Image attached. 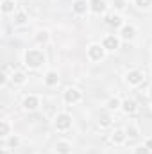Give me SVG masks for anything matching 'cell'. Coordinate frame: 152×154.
<instances>
[{
  "label": "cell",
  "mask_w": 152,
  "mask_h": 154,
  "mask_svg": "<svg viewBox=\"0 0 152 154\" xmlns=\"http://www.w3.org/2000/svg\"><path fill=\"white\" fill-rule=\"evenodd\" d=\"M23 61H25V66L29 68H39L45 63V54L39 48H31L23 54Z\"/></svg>",
  "instance_id": "1"
},
{
  "label": "cell",
  "mask_w": 152,
  "mask_h": 154,
  "mask_svg": "<svg viewBox=\"0 0 152 154\" xmlns=\"http://www.w3.org/2000/svg\"><path fill=\"white\" fill-rule=\"evenodd\" d=\"M54 125L57 131H66L72 127V116L68 113H59V115L54 118Z\"/></svg>",
  "instance_id": "2"
},
{
  "label": "cell",
  "mask_w": 152,
  "mask_h": 154,
  "mask_svg": "<svg viewBox=\"0 0 152 154\" xmlns=\"http://www.w3.org/2000/svg\"><path fill=\"white\" fill-rule=\"evenodd\" d=\"M104 56H106V48H104L102 45L93 43V45L88 47V57H90L91 61H102Z\"/></svg>",
  "instance_id": "3"
},
{
  "label": "cell",
  "mask_w": 152,
  "mask_h": 154,
  "mask_svg": "<svg viewBox=\"0 0 152 154\" xmlns=\"http://www.w3.org/2000/svg\"><path fill=\"white\" fill-rule=\"evenodd\" d=\"M82 99V95H81V91L77 90V88H68L66 91H65V102L66 104H77L79 100Z\"/></svg>",
  "instance_id": "4"
},
{
  "label": "cell",
  "mask_w": 152,
  "mask_h": 154,
  "mask_svg": "<svg viewBox=\"0 0 152 154\" xmlns=\"http://www.w3.org/2000/svg\"><path fill=\"white\" fill-rule=\"evenodd\" d=\"M125 81H127L131 86H138V84L143 82V72H140V70H131V72H127Z\"/></svg>",
  "instance_id": "5"
},
{
  "label": "cell",
  "mask_w": 152,
  "mask_h": 154,
  "mask_svg": "<svg viewBox=\"0 0 152 154\" xmlns=\"http://www.w3.org/2000/svg\"><path fill=\"white\" fill-rule=\"evenodd\" d=\"M102 47H104L106 50L113 52V50H116V48L120 47V41H118V38H116L114 34H109V36H106V38H104V41H102Z\"/></svg>",
  "instance_id": "6"
},
{
  "label": "cell",
  "mask_w": 152,
  "mask_h": 154,
  "mask_svg": "<svg viewBox=\"0 0 152 154\" xmlns=\"http://www.w3.org/2000/svg\"><path fill=\"white\" fill-rule=\"evenodd\" d=\"M90 9H91V13H95V14H102V13H106L108 4H106V0H91V2H90Z\"/></svg>",
  "instance_id": "7"
},
{
  "label": "cell",
  "mask_w": 152,
  "mask_h": 154,
  "mask_svg": "<svg viewBox=\"0 0 152 154\" xmlns=\"http://www.w3.org/2000/svg\"><path fill=\"white\" fill-rule=\"evenodd\" d=\"M134 36H136V27L134 25H123V27H120V38L122 39H134Z\"/></svg>",
  "instance_id": "8"
},
{
  "label": "cell",
  "mask_w": 152,
  "mask_h": 154,
  "mask_svg": "<svg viewBox=\"0 0 152 154\" xmlns=\"http://www.w3.org/2000/svg\"><path fill=\"white\" fill-rule=\"evenodd\" d=\"M38 106H39V99L36 95H27V97L23 99V108H25L27 111H34Z\"/></svg>",
  "instance_id": "9"
},
{
  "label": "cell",
  "mask_w": 152,
  "mask_h": 154,
  "mask_svg": "<svg viewBox=\"0 0 152 154\" xmlns=\"http://www.w3.org/2000/svg\"><path fill=\"white\" fill-rule=\"evenodd\" d=\"M122 109H123V113L132 115V113H136V109H138V102H136L134 99H125V100L122 102Z\"/></svg>",
  "instance_id": "10"
},
{
  "label": "cell",
  "mask_w": 152,
  "mask_h": 154,
  "mask_svg": "<svg viewBox=\"0 0 152 154\" xmlns=\"http://www.w3.org/2000/svg\"><path fill=\"white\" fill-rule=\"evenodd\" d=\"M72 9L77 14H86L88 9H90V2H86V0H75L74 5H72Z\"/></svg>",
  "instance_id": "11"
},
{
  "label": "cell",
  "mask_w": 152,
  "mask_h": 154,
  "mask_svg": "<svg viewBox=\"0 0 152 154\" xmlns=\"http://www.w3.org/2000/svg\"><path fill=\"white\" fill-rule=\"evenodd\" d=\"M106 23L111 25V27H123V22H122L120 14H109V16H106Z\"/></svg>",
  "instance_id": "12"
},
{
  "label": "cell",
  "mask_w": 152,
  "mask_h": 154,
  "mask_svg": "<svg viewBox=\"0 0 152 154\" xmlns=\"http://www.w3.org/2000/svg\"><path fill=\"white\" fill-rule=\"evenodd\" d=\"M56 151H57V154H70L72 145H70V142L61 140V142H57V143H56Z\"/></svg>",
  "instance_id": "13"
},
{
  "label": "cell",
  "mask_w": 152,
  "mask_h": 154,
  "mask_svg": "<svg viewBox=\"0 0 152 154\" xmlns=\"http://www.w3.org/2000/svg\"><path fill=\"white\" fill-rule=\"evenodd\" d=\"M45 82H47L48 86H56V84L59 82V75H57V72H54V70L47 72V75H45Z\"/></svg>",
  "instance_id": "14"
},
{
  "label": "cell",
  "mask_w": 152,
  "mask_h": 154,
  "mask_svg": "<svg viewBox=\"0 0 152 154\" xmlns=\"http://www.w3.org/2000/svg\"><path fill=\"white\" fill-rule=\"evenodd\" d=\"M125 138H127V133H125L123 129H116L113 133V136H111V140H113L114 143H123Z\"/></svg>",
  "instance_id": "15"
},
{
  "label": "cell",
  "mask_w": 152,
  "mask_h": 154,
  "mask_svg": "<svg viewBox=\"0 0 152 154\" xmlns=\"http://www.w3.org/2000/svg\"><path fill=\"white\" fill-rule=\"evenodd\" d=\"M0 9H2L4 14H9V13L14 11V2L13 0H2L0 2Z\"/></svg>",
  "instance_id": "16"
},
{
  "label": "cell",
  "mask_w": 152,
  "mask_h": 154,
  "mask_svg": "<svg viewBox=\"0 0 152 154\" xmlns=\"http://www.w3.org/2000/svg\"><path fill=\"white\" fill-rule=\"evenodd\" d=\"M11 79H13L14 84H23V82L27 81V75H25L23 72H13V74H11Z\"/></svg>",
  "instance_id": "17"
},
{
  "label": "cell",
  "mask_w": 152,
  "mask_h": 154,
  "mask_svg": "<svg viewBox=\"0 0 152 154\" xmlns=\"http://www.w3.org/2000/svg\"><path fill=\"white\" fill-rule=\"evenodd\" d=\"M27 13L25 11H18L16 14H14V23L16 25H23V23H27Z\"/></svg>",
  "instance_id": "18"
},
{
  "label": "cell",
  "mask_w": 152,
  "mask_h": 154,
  "mask_svg": "<svg viewBox=\"0 0 152 154\" xmlns=\"http://www.w3.org/2000/svg\"><path fill=\"white\" fill-rule=\"evenodd\" d=\"M108 108L114 111V109H118V108H122V102H120V99H116V97H111L109 100H108Z\"/></svg>",
  "instance_id": "19"
},
{
  "label": "cell",
  "mask_w": 152,
  "mask_h": 154,
  "mask_svg": "<svg viewBox=\"0 0 152 154\" xmlns=\"http://www.w3.org/2000/svg\"><path fill=\"white\" fill-rule=\"evenodd\" d=\"M9 131H11V127H9V124H7L5 120H2V122H0V136H2V138H5V136H9Z\"/></svg>",
  "instance_id": "20"
},
{
  "label": "cell",
  "mask_w": 152,
  "mask_h": 154,
  "mask_svg": "<svg viewBox=\"0 0 152 154\" xmlns=\"http://www.w3.org/2000/svg\"><path fill=\"white\" fill-rule=\"evenodd\" d=\"M125 133H127V136H131V138H138V136H140V129H138L136 125H132V124L125 129Z\"/></svg>",
  "instance_id": "21"
},
{
  "label": "cell",
  "mask_w": 152,
  "mask_h": 154,
  "mask_svg": "<svg viewBox=\"0 0 152 154\" xmlns=\"http://www.w3.org/2000/svg\"><path fill=\"white\" fill-rule=\"evenodd\" d=\"M99 124H100L102 127L111 125V116H109V115H100V116H99Z\"/></svg>",
  "instance_id": "22"
},
{
  "label": "cell",
  "mask_w": 152,
  "mask_h": 154,
  "mask_svg": "<svg viewBox=\"0 0 152 154\" xmlns=\"http://www.w3.org/2000/svg\"><path fill=\"white\" fill-rule=\"evenodd\" d=\"M36 41L38 43H47L48 41V32L47 31H39L38 34H36Z\"/></svg>",
  "instance_id": "23"
},
{
  "label": "cell",
  "mask_w": 152,
  "mask_h": 154,
  "mask_svg": "<svg viewBox=\"0 0 152 154\" xmlns=\"http://www.w3.org/2000/svg\"><path fill=\"white\" fill-rule=\"evenodd\" d=\"M134 4H136L140 9H149L152 5V0H134Z\"/></svg>",
  "instance_id": "24"
},
{
  "label": "cell",
  "mask_w": 152,
  "mask_h": 154,
  "mask_svg": "<svg viewBox=\"0 0 152 154\" xmlns=\"http://www.w3.org/2000/svg\"><path fill=\"white\" fill-rule=\"evenodd\" d=\"M134 154H150V151L147 149V145H138L134 149Z\"/></svg>",
  "instance_id": "25"
},
{
  "label": "cell",
  "mask_w": 152,
  "mask_h": 154,
  "mask_svg": "<svg viewBox=\"0 0 152 154\" xmlns=\"http://www.w3.org/2000/svg\"><path fill=\"white\" fill-rule=\"evenodd\" d=\"M18 145H20V138L18 136H13L9 140V147H18Z\"/></svg>",
  "instance_id": "26"
},
{
  "label": "cell",
  "mask_w": 152,
  "mask_h": 154,
  "mask_svg": "<svg viewBox=\"0 0 152 154\" xmlns=\"http://www.w3.org/2000/svg\"><path fill=\"white\" fill-rule=\"evenodd\" d=\"M145 145H147V149H149V151L152 152V138H149V140L145 142Z\"/></svg>",
  "instance_id": "27"
},
{
  "label": "cell",
  "mask_w": 152,
  "mask_h": 154,
  "mask_svg": "<svg viewBox=\"0 0 152 154\" xmlns=\"http://www.w3.org/2000/svg\"><path fill=\"white\" fill-rule=\"evenodd\" d=\"M116 7L122 9V7H123V2H122V0H116Z\"/></svg>",
  "instance_id": "28"
},
{
  "label": "cell",
  "mask_w": 152,
  "mask_h": 154,
  "mask_svg": "<svg viewBox=\"0 0 152 154\" xmlns=\"http://www.w3.org/2000/svg\"><path fill=\"white\" fill-rule=\"evenodd\" d=\"M149 97H150V99H152V86H150V88H149Z\"/></svg>",
  "instance_id": "29"
},
{
  "label": "cell",
  "mask_w": 152,
  "mask_h": 154,
  "mask_svg": "<svg viewBox=\"0 0 152 154\" xmlns=\"http://www.w3.org/2000/svg\"><path fill=\"white\" fill-rule=\"evenodd\" d=\"M0 154H9L7 151H0Z\"/></svg>",
  "instance_id": "30"
},
{
  "label": "cell",
  "mask_w": 152,
  "mask_h": 154,
  "mask_svg": "<svg viewBox=\"0 0 152 154\" xmlns=\"http://www.w3.org/2000/svg\"><path fill=\"white\" fill-rule=\"evenodd\" d=\"M150 66H152V65H150Z\"/></svg>",
  "instance_id": "31"
}]
</instances>
